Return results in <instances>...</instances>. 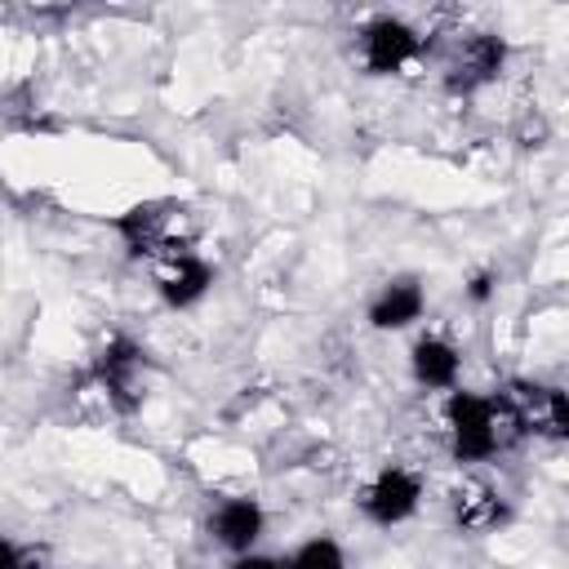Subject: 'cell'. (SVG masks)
<instances>
[{"mask_svg":"<svg viewBox=\"0 0 569 569\" xmlns=\"http://www.w3.org/2000/svg\"><path fill=\"white\" fill-rule=\"evenodd\" d=\"M0 569H27V560H22V547H18L13 538L0 547Z\"/></svg>","mask_w":569,"mask_h":569,"instance_id":"obj_16","label":"cell"},{"mask_svg":"<svg viewBox=\"0 0 569 569\" xmlns=\"http://www.w3.org/2000/svg\"><path fill=\"white\" fill-rule=\"evenodd\" d=\"M284 569H347V551H342L338 538L316 533V538L298 542V547L284 556Z\"/></svg>","mask_w":569,"mask_h":569,"instance_id":"obj_13","label":"cell"},{"mask_svg":"<svg viewBox=\"0 0 569 569\" xmlns=\"http://www.w3.org/2000/svg\"><path fill=\"white\" fill-rule=\"evenodd\" d=\"M231 569H284L280 556H262V551H249V556H236Z\"/></svg>","mask_w":569,"mask_h":569,"instance_id":"obj_14","label":"cell"},{"mask_svg":"<svg viewBox=\"0 0 569 569\" xmlns=\"http://www.w3.org/2000/svg\"><path fill=\"white\" fill-rule=\"evenodd\" d=\"M413 58H422V36L405 18L378 13L373 22H365V31H360V62H365L369 76H396Z\"/></svg>","mask_w":569,"mask_h":569,"instance_id":"obj_7","label":"cell"},{"mask_svg":"<svg viewBox=\"0 0 569 569\" xmlns=\"http://www.w3.org/2000/svg\"><path fill=\"white\" fill-rule=\"evenodd\" d=\"M445 436H449L453 462H489L493 453H502V445H507V436H516V427L498 396L453 387L445 396Z\"/></svg>","mask_w":569,"mask_h":569,"instance_id":"obj_1","label":"cell"},{"mask_svg":"<svg viewBox=\"0 0 569 569\" xmlns=\"http://www.w3.org/2000/svg\"><path fill=\"white\" fill-rule=\"evenodd\" d=\"M422 507V480L418 471L409 467H382L365 489H360V511L369 525L378 529H391V525H405L413 511Z\"/></svg>","mask_w":569,"mask_h":569,"instance_id":"obj_6","label":"cell"},{"mask_svg":"<svg viewBox=\"0 0 569 569\" xmlns=\"http://www.w3.org/2000/svg\"><path fill=\"white\" fill-rule=\"evenodd\" d=\"M427 311V289L418 276H391L378 284V293L369 298V325L382 329V333H400L409 325H418Z\"/></svg>","mask_w":569,"mask_h":569,"instance_id":"obj_9","label":"cell"},{"mask_svg":"<svg viewBox=\"0 0 569 569\" xmlns=\"http://www.w3.org/2000/svg\"><path fill=\"white\" fill-rule=\"evenodd\" d=\"M502 67H507V40L493 31H471V36H458L445 53V84L453 93H476L493 84Z\"/></svg>","mask_w":569,"mask_h":569,"instance_id":"obj_4","label":"cell"},{"mask_svg":"<svg viewBox=\"0 0 569 569\" xmlns=\"http://www.w3.org/2000/svg\"><path fill=\"white\" fill-rule=\"evenodd\" d=\"M498 400L516 431L551 445H569V391L533 378H511L507 391H498Z\"/></svg>","mask_w":569,"mask_h":569,"instance_id":"obj_3","label":"cell"},{"mask_svg":"<svg viewBox=\"0 0 569 569\" xmlns=\"http://www.w3.org/2000/svg\"><path fill=\"white\" fill-rule=\"evenodd\" d=\"M409 373L422 391H453L458 387V373H462V356L449 338L440 333H418L413 347H409Z\"/></svg>","mask_w":569,"mask_h":569,"instance_id":"obj_11","label":"cell"},{"mask_svg":"<svg viewBox=\"0 0 569 569\" xmlns=\"http://www.w3.org/2000/svg\"><path fill=\"white\" fill-rule=\"evenodd\" d=\"M142 369H147V351L133 338H124V333L107 338L102 351L93 356V382H98V391L116 409H124V413L142 400V391H138L142 387Z\"/></svg>","mask_w":569,"mask_h":569,"instance_id":"obj_5","label":"cell"},{"mask_svg":"<svg viewBox=\"0 0 569 569\" xmlns=\"http://www.w3.org/2000/svg\"><path fill=\"white\" fill-rule=\"evenodd\" d=\"M116 231L124 249L147 262L196 249V213L182 200H142L116 218Z\"/></svg>","mask_w":569,"mask_h":569,"instance_id":"obj_2","label":"cell"},{"mask_svg":"<svg viewBox=\"0 0 569 569\" xmlns=\"http://www.w3.org/2000/svg\"><path fill=\"white\" fill-rule=\"evenodd\" d=\"M209 538L236 560V556H249L258 547V538L267 533V511L258 498H222L213 511H209Z\"/></svg>","mask_w":569,"mask_h":569,"instance_id":"obj_8","label":"cell"},{"mask_svg":"<svg viewBox=\"0 0 569 569\" xmlns=\"http://www.w3.org/2000/svg\"><path fill=\"white\" fill-rule=\"evenodd\" d=\"M467 293H471L476 302H485V298L493 293V271H476V276H471V284H467Z\"/></svg>","mask_w":569,"mask_h":569,"instance_id":"obj_15","label":"cell"},{"mask_svg":"<svg viewBox=\"0 0 569 569\" xmlns=\"http://www.w3.org/2000/svg\"><path fill=\"white\" fill-rule=\"evenodd\" d=\"M156 267V293L164 298V307H173V311H187V307H196L204 293H209V284H213V267L191 249V253H173V258H160V262H151Z\"/></svg>","mask_w":569,"mask_h":569,"instance_id":"obj_10","label":"cell"},{"mask_svg":"<svg viewBox=\"0 0 569 569\" xmlns=\"http://www.w3.org/2000/svg\"><path fill=\"white\" fill-rule=\"evenodd\" d=\"M449 511H453V525L462 533H489L507 520V502L493 485H480V480H462L453 493H449Z\"/></svg>","mask_w":569,"mask_h":569,"instance_id":"obj_12","label":"cell"}]
</instances>
